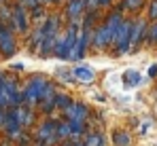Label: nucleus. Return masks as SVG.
Segmentation results:
<instances>
[{
    "label": "nucleus",
    "instance_id": "1",
    "mask_svg": "<svg viewBox=\"0 0 157 146\" xmlns=\"http://www.w3.org/2000/svg\"><path fill=\"white\" fill-rule=\"evenodd\" d=\"M130 32H132V21H121L119 24L117 32H115V38H113L117 43L119 51H125L130 47Z\"/></svg>",
    "mask_w": 157,
    "mask_h": 146
},
{
    "label": "nucleus",
    "instance_id": "2",
    "mask_svg": "<svg viewBox=\"0 0 157 146\" xmlns=\"http://www.w3.org/2000/svg\"><path fill=\"white\" fill-rule=\"evenodd\" d=\"M11 19H13V24H15V28H17L19 32H24L28 28V17H26L24 6H15L13 13H11Z\"/></svg>",
    "mask_w": 157,
    "mask_h": 146
},
{
    "label": "nucleus",
    "instance_id": "3",
    "mask_svg": "<svg viewBox=\"0 0 157 146\" xmlns=\"http://www.w3.org/2000/svg\"><path fill=\"white\" fill-rule=\"evenodd\" d=\"M75 74H77L78 78H83V80H85V83H89V80H91V78H94V72H91V70H89V68H83V66H78L77 70H75Z\"/></svg>",
    "mask_w": 157,
    "mask_h": 146
},
{
    "label": "nucleus",
    "instance_id": "4",
    "mask_svg": "<svg viewBox=\"0 0 157 146\" xmlns=\"http://www.w3.org/2000/svg\"><path fill=\"white\" fill-rule=\"evenodd\" d=\"M142 2H144V0H123L121 9H130V11H136V9H138Z\"/></svg>",
    "mask_w": 157,
    "mask_h": 146
},
{
    "label": "nucleus",
    "instance_id": "5",
    "mask_svg": "<svg viewBox=\"0 0 157 146\" xmlns=\"http://www.w3.org/2000/svg\"><path fill=\"white\" fill-rule=\"evenodd\" d=\"M149 17H151V19H157V0H153V2L149 4Z\"/></svg>",
    "mask_w": 157,
    "mask_h": 146
},
{
    "label": "nucleus",
    "instance_id": "6",
    "mask_svg": "<svg viewBox=\"0 0 157 146\" xmlns=\"http://www.w3.org/2000/svg\"><path fill=\"white\" fill-rule=\"evenodd\" d=\"M149 40H151V43H157V24L149 30Z\"/></svg>",
    "mask_w": 157,
    "mask_h": 146
},
{
    "label": "nucleus",
    "instance_id": "7",
    "mask_svg": "<svg viewBox=\"0 0 157 146\" xmlns=\"http://www.w3.org/2000/svg\"><path fill=\"white\" fill-rule=\"evenodd\" d=\"M115 140H117V144H128V142H130V138H128V136H117Z\"/></svg>",
    "mask_w": 157,
    "mask_h": 146
},
{
    "label": "nucleus",
    "instance_id": "8",
    "mask_svg": "<svg viewBox=\"0 0 157 146\" xmlns=\"http://www.w3.org/2000/svg\"><path fill=\"white\" fill-rule=\"evenodd\" d=\"M157 74V66H151V70H149V76H155Z\"/></svg>",
    "mask_w": 157,
    "mask_h": 146
},
{
    "label": "nucleus",
    "instance_id": "9",
    "mask_svg": "<svg viewBox=\"0 0 157 146\" xmlns=\"http://www.w3.org/2000/svg\"><path fill=\"white\" fill-rule=\"evenodd\" d=\"M110 0H98V4H108Z\"/></svg>",
    "mask_w": 157,
    "mask_h": 146
},
{
    "label": "nucleus",
    "instance_id": "10",
    "mask_svg": "<svg viewBox=\"0 0 157 146\" xmlns=\"http://www.w3.org/2000/svg\"><path fill=\"white\" fill-rule=\"evenodd\" d=\"M43 2H49V0H43Z\"/></svg>",
    "mask_w": 157,
    "mask_h": 146
}]
</instances>
